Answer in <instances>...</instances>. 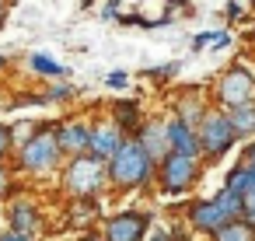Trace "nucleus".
Masks as SVG:
<instances>
[{"mask_svg":"<svg viewBox=\"0 0 255 241\" xmlns=\"http://www.w3.org/2000/svg\"><path fill=\"white\" fill-rule=\"evenodd\" d=\"M0 241H39V238H35V234H28V231L7 227V231H0Z\"/></svg>","mask_w":255,"mask_h":241,"instance_id":"27","label":"nucleus"},{"mask_svg":"<svg viewBox=\"0 0 255 241\" xmlns=\"http://www.w3.org/2000/svg\"><path fill=\"white\" fill-rule=\"evenodd\" d=\"M210 105H213V102L203 95V88H189V91H182V95L171 102V116H178L182 122H189V126L199 129V122L206 119Z\"/></svg>","mask_w":255,"mask_h":241,"instance_id":"12","label":"nucleus"},{"mask_svg":"<svg viewBox=\"0 0 255 241\" xmlns=\"http://www.w3.org/2000/svg\"><path fill=\"white\" fill-rule=\"evenodd\" d=\"M241 217L255 227V189H252V192H245V213H241Z\"/></svg>","mask_w":255,"mask_h":241,"instance_id":"29","label":"nucleus"},{"mask_svg":"<svg viewBox=\"0 0 255 241\" xmlns=\"http://www.w3.org/2000/svg\"><path fill=\"white\" fill-rule=\"evenodd\" d=\"M252 7H255V0H252Z\"/></svg>","mask_w":255,"mask_h":241,"instance_id":"39","label":"nucleus"},{"mask_svg":"<svg viewBox=\"0 0 255 241\" xmlns=\"http://www.w3.org/2000/svg\"><path fill=\"white\" fill-rule=\"evenodd\" d=\"M14 161H0V199L4 196H11V189H14Z\"/></svg>","mask_w":255,"mask_h":241,"instance_id":"23","label":"nucleus"},{"mask_svg":"<svg viewBox=\"0 0 255 241\" xmlns=\"http://www.w3.org/2000/svg\"><path fill=\"white\" fill-rule=\"evenodd\" d=\"M7 18H11V0H0V32H4Z\"/></svg>","mask_w":255,"mask_h":241,"instance_id":"33","label":"nucleus"},{"mask_svg":"<svg viewBox=\"0 0 255 241\" xmlns=\"http://www.w3.org/2000/svg\"><path fill=\"white\" fill-rule=\"evenodd\" d=\"M14 157V136H11V126L0 122V161H11Z\"/></svg>","mask_w":255,"mask_h":241,"instance_id":"25","label":"nucleus"},{"mask_svg":"<svg viewBox=\"0 0 255 241\" xmlns=\"http://www.w3.org/2000/svg\"><path fill=\"white\" fill-rule=\"evenodd\" d=\"M238 161H245V164H252L255 168V136L252 140H245V147H241V157Z\"/></svg>","mask_w":255,"mask_h":241,"instance_id":"30","label":"nucleus"},{"mask_svg":"<svg viewBox=\"0 0 255 241\" xmlns=\"http://www.w3.org/2000/svg\"><path fill=\"white\" fill-rule=\"evenodd\" d=\"M35 129H39V122H35V119H21V122H14V126H11V136H14V150H18L21 143H28V140L35 136Z\"/></svg>","mask_w":255,"mask_h":241,"instance_id":"21","label":"nucleus"},{"mask_svg":"<svg viewBox=\"0 0 255 241\" xmlns=\"http://www.w3.org/2000/svg\"><path fill=\"white\" fill-rule=\"evenodd\" d=\"M102 220H105V213H102V196L67 199V227L91 231V227H102Z\"/></svg>","mask_w":255,"mask_h":241,"instance_id":"11","label":"nucleus"},{"mask_svg":"<svg viewBox=\"0 0 255 241\" xmlns=\"http://www.w3.org/2000/svg\"><path fill=\"white\" fill-rule=\"evenodd\" d=\"M67 154L60 147V122H39L35 136L28 143H21L14 150V168L21 175H32V178H46V175H60Z\"/></svg>","mask_w":255,"mask_h":241,"instance_id":"2","label":"nucleus"},{"mask_svg":"<svg viewBox=\"0 0 255 241\" xmlns=\"http://www.w3.org/2000/svg\"><path fill=\"white\" fill-rule=\"evenodd\" d=\"M136 140L147 147V154H150L157 164L175 150V147H171V136H168V119H143V126H140Z\"/></svg>","mask_w":255,"mask_h":241,"instance_id":"14","label":"nucleus"},{"mask_svg":"<svg viewBox=\"0 0 255 241\" xmlns=\"http://www.w3.org/2000/svg\"><path fill=\"white\" fill-rule=\"evenodd\" d=\"M255 98V74L245 67V63H231L217 81H213V102L224 105V109H234V105H245Z\"/></svg>","mask_w":255,"mask_h":241,"instance_id":"6","label":"nucleus"},{"mask_svg":"<svg viewBox=\"0 0 255 241\" xmlns=\"http://www.w3.org/2000/svg\"><path fill=\"white\" fill-rule=\"evenodd\" d=\"M199 143H203V161L206 164H217L220 157H227L238 143V129L231 122V112L224 105H210L206 119L199 122Z\"/></svg>","mask_w":255,"mask_h":241,"instance_id":"4","label":"nucleus"},{"mask_svg":"<svg viewBox=\"0 0 255 241\" xmlns=\"http://www.w3.org/2000/svg\"><path fill=\"white\" fill-rule=\"evenodd\" d=\"M91 4H95V0H81V7H91Z\"/></svg>","mask_w":255,"mask_h":241,"instance_id":"38","label":"nucleus"},{"mask_svg":"<svg viewBox=\"0 0 255 241\" xmlns=\"http://www.w3.org/2000/svg\"><path fill=\"white\" fill-rule=\"evenodd\" d=\"M7 67H11V60H7V56H4V53H0V74H4V70H7Z\"/></svg>","mask_w":255,"mask_h":241,"instance_id":"36","label":"nucleus"},{"mask_svg":"<svg viewBox=\"0 0 255 241\" xmlns=\"http://www.w3.org/2000/svg\"><path fill=\"white\" fill-rule=\"evenodd\" d=\"M77 241H105V234H102V231H81Z\"/></svg>","mask_w":255,"mask_h":241,"instance_id":"35","label":"nucleus"},{"mask_svg":"<svg viewBox=\"0 0 255 241\" xmlns=\"http://www.w3.org/2000/svg\"><path fill=\"white\" fill-rule=\"evenodd\" d=\"M168 136H171V147L178 154H189V157H203V143H199V129L182 122L178 116H168Z\"/></svg>","mask_w":255,"mask_h":241,"instance_id":"15","label":"nucleus"},{"mask_svg":"<svg viewBox=\"0 0 255 241\" xmlns=\"http://www.w3.org/2000/svg\"><path fill=\"white\" fill-rule=\"evenodd\" d=\"M105 88H112V91H126V88H129V74H126V70H109Z\"/></svg>","mask_w":255,"mask_h":241,"instance_id":"26","label":"nucleus"},{"mask_svg":"<svg viewBox=\"0 0 255 241\" xmlns=\"http://www.w3.org/2000/svg\"><path fill=\"white\" fill-rule=\"evenodd\" d=\"M178 70H182L178 63H164V67H150V70H143L140 77H147V81H171Z\"/></svg>","mask_w":255,"mask_h":241,"instance_id":"24","label":"nucleus"},{"mask_svg":"<svg viewBox=\"0 0 255 241\" xmlns=\"http://www.w3.org/2000/svg\"><path fill=\"white\" fill-rule=\"evenodd\" d=\"M126 140H129V133H126L112 116H109V119H95V122H91V150H88V154H95L98 161L109 164V161L119 154V147H123Z\"/></svg>","mask_w":255,"mask_h":241,"instance_id":"9","label":"nucleus"},{"mask_svg":"<svg viewBox=\"0 0 255 241\" xmlns=\"http://www.w3.org/2000/svg\"><path fill=\"white\" fill-rule=\"evenodd\" d=\"M227 220H234L231 213H227V206L217 199V196H206V199H192L189 206H185V224L196 231V234H203V238H213Z\"/></svg>","mask_w":255,"mask_h":241,"instance_id":"8","label":"nucleus"},{"mask_svg":"<svg viewBox=\"0 0 255 241\" xmlns=\"http://www.w3.org/2000/svg\"><path fill=\"white\" fill-rule=\"evenodd\" d=\"M109 189L112 192H150L157 189V161L147 154V147L129 136L119 154L109 161Z\"/></svg>","mask_w":255,"mask_h":241,"instance_id":"1","label":"nucleus"},{"mask_svg":"<svg viewBox=\"0 0 255 241\" xmlns=\"http://www.w3.org/2000/svg\"><path fill=\"white\" fill-rule=\"evenodd\" d=\"M7 227H18V231H28V234L39 238L46 231V217H42V210L32 196H14L7 203Z\"/></svg>","mask_w":255,"mask_h":241,"instance_id":"10","label":"nucleus"},{"mask_svg":"<svg viewBox=\"0 0 255 241\" xmlns=\"http://www.w3.org/2000/svg\"><path fill=\"white\" fill-rule=\"evenodd\" d=\"M150 224H154V217L147 210H119V213L105 217L98 231L105 234V241H147Z\"/></svg>","mask_w":255,"mask_h":241,"instance_id":"7","label":"nucleus"},{"mask_svg":"<svg viewBox=\"0 0 255 241\" xmlns=\"http://www.w3.org/2000/svg\"><path fill=\"white\" fill-rule=\"evenodd\" d=\"M91 122L95 119H63L60 122V147L67 157L88 154L91 150Z\"/></svg>","mask_w":255,"mask_h":241,"instance_id":"13","label":"nucleus"},{"mask_svg":"<svg viewBox=\"0 0 255 241\" xmlns=\"http://www.w3.org/2000/svg\"><path fill=\"white\" fill-rule=\"evenodd\" d=\"M210 241H255V227H252L245 217H234V220H227Z\"/></svg>","mask_w":255,"mask_h":241,"instance_id":"19","label":"nucleus"},{"mask_svg":"<svg viewBox=\"0 0 255 241\" xmlns=\"http://www.w3.org/2000/svg\"><path fill=\"white\" fill-rule=\"evenodd\" d=\"M109 116H112V119L129 133V136H136V133H140V126H143L140 102H126V98H123V102H116V105H112V112H109Z\"/></svg>","mask_w":255,"mask_h":241,"instance_id":"16","label":"nucleus"},{"mask_svg":"<svg viewBox=\"0 0 255 241\" xmlns=\"http://www.w3.org/2000/svg\"><path fill=\"white\" fill-rule=\"evenodd\" d=\"M217 42V32H199L196 39H192V53H199V49H206V46H213Z\"/></svg>","mask_w":255,"mask_h":241,"instance_id":"28","label":"nucleus"},{"mask_svg":"<svg viewBox=\"0 0 255 241\" xmlns=\"http://www.w3.org/2000/svg\"><path fill=\"white\" fill-rule=\"evenodd\" d=\"M46 95H49V102H53V105H60V102H70V98H77V88H74V84H67V81L60 77V81H53V88H49Z\"/></svg>","mask_w":255,"mask_h":241,"instance_id":"22","label":"nucleus"},{"mask_svg":"<svg viewBox=\"0 0 255 241\" xmlns=\"http://www.w3.org/2000/svg\"><path fill=\"white\" fill-rule=\"evenodd\" d=\"M171 4H175V7H185V0H171Z\"/></svg>","mask_w":255,"mask_h":241,"instance_id":"37","label":"nucleus"},{"mask_svg":"<svg viewBox=\"0 0 255 241\" xmlns=\"http://www.w3.org/2000/svg\"><path fill=\"white\" fill-rule=\"evenodd\" d=\"M224 185L227 189H234V192H252L255 189V168L252 164H245V161H238V164H231L227 168V175H224Z\"/></svg>","mask_w":255,"mask_h":241,"instance_id":"17","label":"nucleus"},{"mask_svg":"<svg viewBox=\"0 0 255 241\" xmlns=\"http://www.w3.org/2000/svg\"><path fill=\"white\" fill-rule=\"evenodd\" d=\"M60 192L67 199H84V196H105L109 189V164L98 161L95 154H77L67 157L60 168Z\"/></svg>","mask_w":255,"mask_h":241,"instance_id":"3","label":"nucleus"},{"mask_svg":"<svg viewBox=\"0 0 255 241\" xmlns=\"http://www.w3.org/2000/svg\"><path fill=\"white\" fill-rule=\"evenodd\" d=\"M241 14H245V11H241V4H238V0H231V4L224 7V18H227V21H238Z\"/></svg>","mask_w":255,"mask_h":241,"instance_id":"31","label":"nucleus"},{"mask_svg":"<svg viewBox=\"0 0 255 241\" xmlns=\"http://www.w3.org/2000/svg\"><path fill=\"white\" fill-rule=\"evenodd\" d=\"M227 112H231V122L238 129V140H252L255 136V98L245 102V105H234Z\"/></svg>","mask_w":255,"mask_h":241,"instance_id":"18","label":"nucleus"},{"mask_svg":"<svg viewBox=\"0 0 255 241\" xmlns=\"http://www.w3.org/2000/svg\"><path fill=\"white\" fill-rule=\"evenodd\" d=\"M203 164H206L203 157H189V154L171 150L157 164V192L161 196H185V192H192V185L199 182V168Z\"/></svg>","mask_w":255,"mask_h":241,"instance_id":"5","label":"nucleus"},{"mask_svg":"<svg viewBox=\"0 0 255 241\" xmlns=\"http://www.w3.org/2000/svg\"><path fill=\"white\" fill-rule=\"evenodd\" d=\"M231 42H234V39H231V32H217V42H213V46H217V49H227Z\"/></svg>","mask_w":255,"mask_h":241,"instance_id":"34","label":"nucleus"},{"mask_svg":"<svg viewBox=\"0 0 255 241\" xmlns=\"http://www.w3.org/2000/svg\"><path fill=\"white\" fill-rule=\"evenodd\" d=\"M147 241H178V238H175V231H150Z\"/></svg>","mask_w":255,"mask_h":241,"instance_id":"32","label":"nucleus"},{"mask_svg":"<svg viewBox=\"0 0 255 241\" xmlns=\"http://www.w3.org/2000/svg\"><path fill=\"white\" fill-rule=\"evenodd\" d=\"M28 67H32L39 77H49V81H60V77H67V74H70L63 63H56V60H53V56H46V53H32V56H28Z\"/></svg>","mask_w":255,"mask_h":241,"instance_id":"20","label":"nucleus"}]
</instances>
